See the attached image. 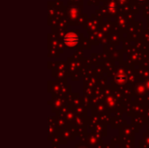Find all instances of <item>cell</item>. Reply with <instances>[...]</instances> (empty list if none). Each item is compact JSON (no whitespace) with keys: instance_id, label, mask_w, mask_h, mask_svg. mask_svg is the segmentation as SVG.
<instances>
[{"instance_id":"cell-1","label":"cell","mask_w":149,"mask_h":148,"mask_svg":"<svg viewBox=\"0 0 149 148\" xmlns=\"http://www.w3.org/2000/svg\"><path fill=\"white\" fill-rule=\"evenodd\" d=\"M64 41H65V44L69 46V47H73L75 46L78 42H79V38L78 36L75 34V33H68L67 35H65V38H64Z\"/></svg>"}]
</instances>
